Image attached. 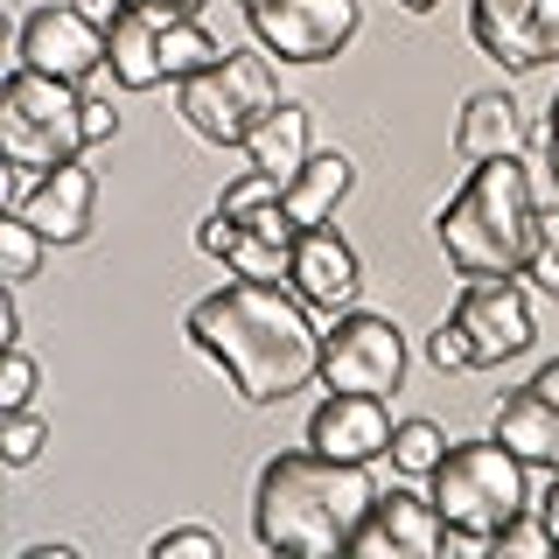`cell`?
Here are the masks:
<instances>
[{
  "mask_svg": "<svg viewBox=\"0 0 559 559\" xmlns=\"http://www.w3.org/2000/svg\"><path fill=\"white\" fill-rule=\"evenodd\" d=\"M182 336L197 357L224 371V384L245 406H287L294 392H308L322 371V329L314 308L287 280H224L217 294L189 301Z\"/></svg>",
  "mask_w": 559,
  "mask_h": 559,
  "instance_id": "6da1fadb",
  "label": "cell"
},
{
  "mask_svg": "<svg viewBox=\"0 0 559 559\" xmlns=\"http://www.w3.org/2000/svg\"><path fill=\"white\" fill-rule=\"evenodd\" d=\"M378 497L371 462H336L322 448H287L252 483V538L287 559L349 552V532Z\"/></svg>",
  "mask_w": 559,
  "mask_h": 559,
  "instance_id": "7a4b0ae2",
  "label": "cell"
},
{
  "mask_svg": "<svg viewBox=\"0 0 559 559\" xmlns=\"http://www.w3.org/2000/svg\"><path fill=\"white\" fill-rule=\"evenodd\" d=\"M532 168H524V154H497V162L468 168V182L433 210V245L462 280H503L524 273V259H532Z\"/></svg>",
  "mask_w": 559,
  "mask_h": 559,
  "instance_id": "3957f363",
  "label": "cell"
},
{
  "mask_svg": "<svg viewBox=\"0 0 559 559\" xmlns=\"http://www.w3.org/2000/svg\"><path fill=\"white\" fill-rule=\"evenodd\" d=\"M0 154L28 175H43L57 162H78L84 154V92L63 84V78H43V70L14 63L8 84H0Z\"/></svg>",
  "mask_w": 559,
  "mask_h": 559,
  "instance_id": "277c9868",
  "label": "cell"
},
{
  "mask_svg": "<svg viewBox=\"0 0 559 559\" xmlns=\"http://www.w3.org/2000/svg\"><path fill=\"white\" fill-rule=\"evenodd\" d=\"M280 105V78H273V57L266 49H224L210 70L175 84V112L182 127L210 140V147H245L252 127Z\"/></svg>",
  "mask_w": 559,
  "mask_h": 559,
  "instance_id": "5b68a950",
  "label": "cell"
},
{
  "mask_svg": "<svg viewBox=\"0 0 559 559\" xmlns=\"http://www.w3.org/2000/svg\"><path fill=\"white\" fill-rule=\"evenodd\" d=\"M433 489V511L448 524H476V532H497L503 518L532 511V489H524V462L511 448L497 441V433H483V441H448L441 468L427 476Z\"/></svg>",
  "mask_w": 559,
  "mask_h": 559,
  "instance_id": "8992f818",
  "label": "cell"
},
{
  "mask_svg": "<svg viewBox=\"0 0 559 559\" xmlns=\"http://www.w3.org/2000/svg\"><path fill=\"white\" fill-rule=\"evenodd\" d=\"M322 392H399L406 384V329L392 314L371 308H343L329 314L322 329V371H314Z\"/></svg>",
  "mask_w": 559,
  "mask_h": 559,
  "instance_id": "52a82bcc",
  "label": "cell"
},
{
  "mask_svg": "<svg viewBox=\"0 0 559 559\" xmlns=\"http://www.w3.org/2000/svg\"><path fill=\"white\" fill-rule=\"evenodd\" d=\"M245 28L280 63H329L357 43L364 8L357 0H245Z\"/></svg>",
  "mask_w": 559,
  "mask_h": 559,
  "instance_id": "ba28073f",
  "label": "cell"
},
{
  "mask_svg": "<svg viewBox=\"0 0 559 559\" xmlns=\"http://www.w3.org/2000/svg\"><path fill=\"white\" fill-rule=\"evenodd\" d=\"M468 43L497 70L559 63V0H468Z\"/></svg>",
  "mask_w": 559,
  "mask_h": 559,
  "instance_id": "9c48e42d",
  "label": "cell"
},
{
  "mask_svg": "<svg viewBox=\"0 0 559 559\" xmlns=\"http://www.w3.org/2000/svg\"><path fill=\"white\" fill-rule=\"evenodd\" d=\"M14 57L28 70H43V78H63V84H92L105 70V22L78 8V0H49V8H35L22 35H14Z\"/></svg>",
  "mask_w": 559,
  "mask_h": 559,
  "instance_id": "30bf717a",
  "label": "cell"
},
{
  "mask_svg": "<svg viewBox=\"0 0 559 559\" xmlns=\"http://www.w3.org/2000/svg\"><path fill=\"white\" fill-rule=\"evenodd\" d=\"M454 322L468 329L476 343V364H511L538 343V314H532V294H524V273H503V280H468L462 301H454Z\"/></svg>",
  "mask_w": 559,
  "mask_h": 559,
  "instance_id": "8fae6325",
  "label": "cell"
},
{
  "mask_svg": "<svg viewBox=\"0 0 559 559\" xmlns=\"http://www.w3.org/2000/svg\"><path fill=\"white\" fill-rule=\"evenodd\" d=\"M441 538H448V518L433 511V497L399 483L371 497L364 524L349 532V552L357 559H427V552H441Z\"/></svg>",
  "mask_w": 559,
  "mask_h": 559,
  "instance_id": "7c38bea8",
  "label": "cell"
},
{
  "mask_svg": "<svg viewBox=\"0 0 559 559\" xmlns=\"http://www.w3.org/2000/svg\"><path fill=\"white\" fill-rule=\"evenodd\" d=\"M287 287L301 294V301H308L314 314H343V308H357V294H364L357 245H349L343 231H329V224H308V231L294 238Z\"/></svg>",
  "mask_w": 559,
  "mask_h": 559,
  "instance_id": "4fadbf2b",
  "label": "cell"
},
{
  "mask_svg": "<svg viewBox=\"0 0 559 559\" xmlns=\"http://www.w3.org/2000/svg\"><path fill=\"white\" fill-rule=\"evenodd\" d=\"M22 217H28L49 245H84V238H92V217H98V175L84 168V154H78V162H57V168L35 175L28 197H22Z\"/></svg>",
  "mask_w": 559,
  "mask_h": 559,
  "instance_id": "5bb4252c",
  "label": "cell"
},
{
  "mask_svg": "<svg viewBox=\"0 0 559 559\" xmlns=\"http://www.w3.org/2000/svg\"><path fill=\"white\" fill-rule=\"evenodd\" d=\"M308 448L336 454V462H384L392 454V419H384L378 392H329L308 413Z\"/></svg>",
  "mask_w": 559,
  "mask_h": 559,
  "instance_id": "9a60e30c",
  "label": "cell"
},
{
  "mask_svg": "<svg viewBox=\"0 0 559 559\" xmlns=\"http://www.w3.org/2000/svg\"><path fill=\"white\" fill-rule=\"evenodd\" d=\"M489 433H497L503 448L518 454L524 468H559V399H546L538 384H518V392L497 399V413H489Z\"/></svg>",
  "mask_w": 559,
  "mask_h": 559,
  "instance_id": "2e32d148",
  "label": "cell"
},
{
  "mask_svg": "<svg viewBox=\"0 0 559 559\" xmlns=\"http://www.w3.org/2000/svg\"><path fill=\"white\" fill-rule=\"evenodd\" d=\"M524 105L503 92V84H489V92H468L462 98V119H454V154H462L468 168L476 162H497V154H524Z\"/></svg>",
  "mask_w": 559,
  "mask_h": 559,
  "instance_id": "e0dca14e",
  "label": "cell"
},
{
  "mask_svg": "<svg viewBox=\"0 0 559 559\" xmlns=\"http://www.w3.org/2000/svg\"><path fill=\"white\" fill-rule=\"evenodd\" d=\"M162 28H168V14H154V8H119V22L105 28V70H112L119 92H154V84H168Z\"/></svg>",
  "mask_w": 559,
  "mask_h": 559,
  "instance_id": "ac0fdd59",
  "label": "cell"
},
{
  "mask_svg": "<svg viewBox=\"0 0 559 559\" xmlns=\"http://www.w3.org/2000/svg\"><path fill=\"white\" fill-rule=\"evenodd\" d=\"M357 189V162H349L343 147H314L301 168H294V182H280V210L294 217V231H308V224H329L336 217V203Z\"/></svg>",
  "mask_w": 559,
  "mask_h": 559,
  "instance_id": "d6986e66",
  "label": "cell"
},
{
  "mask_svg": "<svg viewBox=\"0 0 559 559\" xmlns=\"http://www.w3.org/2000/svg\"><path fill=\"white\" fill-rule=\"evenodd\" d=\"M245 168H259V175H273V182H294V168L308 162V105L301 98H280L266 119L252 127V140H245Z\"/></svg>",
  "mask_w": 559,
  "mask_h": 559,
  "instance_id": "ffe728a7",
  "label": "cell"
},
{
  "mask_svg": "<svg viewBox=\"0 0 559 559\" xmlns=\"http://www.w3.org/2000/svg\"><path fill=\"white\" fill-rule=\"evenodd\" d=\"M294 217L280 203H266V210H252L245 217V231H238V245L224 252V266H231L238 280H287V266H294Z\"/></svg>",
  "mask_w": 559,
  "mask_h": 559,
  "instance_id": "44dd1931",
  "label": "cell"
},
{
  "mask_svg": "<svg viewBox=\"0 0 559 559\" xmlns=\"http://www.w3.org/2000/svg\"><path fill=\"white\" fill-rule=\"evenodd\" d=\"M224 57V43L210 35L197 14H182V22H168L162 28V63H168V84H182V78H197V70H210Z\"/></svg>",
  "mask_w": 559,
  "mask_h": 559,
  "instance_id": "7402d4cb",
  "label": "cell"
},
{
  "mask_svg": "<svg viewBox=\"0 0 559 559\" xmlns=\"http://www.w3.org/2000/svg\"><path fill=\"white\" fill-rule=\"evenodd\" d=\"M43 252H49V238L35 231L22 210H0V266H8V287H22V280L43 273Z\"/></svg>",
  "mask_w": 559,
  "mask_h": 559,
  "instance_id": "603a6c76",
  "label": "cell"
},
{
  "mask_svg": "<svg viewBox=\"0 0 559 559\" xmlns=\"http://www.w3.org/2000/svg\"><path fill=\"white\" fill-rule=\"evenodd\" d=\"M441 454H448V433L433 419H399L392 427V468L399 476H433Z\"/></svg>",
  "mask_w": 559,
  "mask_h": 559,
  "instance_id": "cb8c5ba5",
  "label": "cell"
},
{
  "mask_svg": "<svg viewBox=\"0 0 559 559\" xmlns=\"http://www.w3.org/2000/svg\"><path fill=\"white\" fill-rule=\"evenodd\" d=\"M524 280H538V294H552V301H559V203H546V210H538V224H532Z\"/></svg>",
  "mask_w": 559,
  "mask_h": 559,
  "instance_id": "d4e9b609",
  "label": "cell"
},
{
  "mask_svg": "<svg viewBox=\"0 0 559 559\" xmlns=\"http://www.w3.org/2000/svg\"><path fill=\"white\" fill-rule=\"evenodd\" d=\"M43 448H49V419L43 413H28V406L0 413V462H8V468H28Z\"/></svg>",
  "mask_w": 559,
  "mask_h": 559,
  "instance_id": "484cf974",
  "label": "cell"
},
{
  "mask_svg": "<svg viewBox=\"0 0 559 559\" xmlns=\"http://www.w3.org/2000/svg\"><path fill=\"white\" fill-rule=\"evenodd\" d=\"M84 92V147H105V140H119V105H112V70H98L92 84H78Z\"/></svg>",
  "mask_w": 559,
  "mask_h": 559,
  "instance_id": "4316f807",
  "label": "cell"
},
{
  "mask_svg": "<svg viewBox=\"0 0 559 559\" xmlns=\"http://www.w3.org/2000/svg\"><path fill=\"white\" fill-rule=\"evenodd\" d=\"M266 203H280V182H273V175H259V168H238L231 182L217 189V210H231L238 224L252 217V210H266Z\"/></svg>",
  "mask_w": 559,
  "mask_h": 559,
  "instance_id": "83f0119b",
  "label": "cell"
},
{
  "mask_svg": "<svg viewBox=\"0 0 559 559\" xmlns=\"http://www.w3.org/2000/svg\"><path fill=\"white\" fill-rule=\"evenodd\" d=\"M427 364H433V371H483V364H476V343H468V329L454 322V314H441V322H433Z\"/></svg>",
  "mask_w": 559,
  "mask_h": 559,
  "instance_id": "f1b7e54d",
  "label": "cell"
},
{
  "mask_svg": "<svg viewBox=\"0 0 559 559\" xmlns=\"http://www.w3.org/2000/svg\"><path fill=\"white\" fill-rule=\"evenodd\" d=\"M35 384H43V371H35V357L22 343L0 357V413H22V406H35Z\"/></svg>",
  "mask_w": 559,
  "mask_h": 559,
  "instance_id": "f546056e",
  "label": "cell"
},
{
  "mask_svg": "<svg viewBox=\"0 0 559 559\" xmlns=\"http://www.w3.org/2000/svg\"><path fill=\"white\" fill-rule=\"evenodd\" d=\"M217 532H203V524H175V532H162L147 546V559H217Z\"/></svg>",
  "mask_w": 559,
  "mask_h": 559,
  "instance_id": "4dcf8cb0",
  "label": "cell"
},
{
  "mask_svg": "<svg viewBox=\"0 0 559 559\" xmlns=\"http://www.w3.org/2000/svg\"><path fill=\"white\" fill-rule=\"evenodd\" d=\"M497 552H552V532H546V518H538V503L497 524Z\"/></svg>",
  "mask_w": 559,
  "mask_h": 559,
  "instance_id": "1f68e13d",
  "label": "cell"
},
{
  "mask_svg": "<svg viewBox=\"0 0 559 559\" xmlns=\"http://www.w3.org/2000/svg\"><path fill=\"white\" fill-rule=\"evenodd\" d=\"M238 231H245V224L231 217V210H217V203H210V217L197 224V252H210V259H224V252H231V245H238Z\"/></svg>",
  "mask_w": 559,
  "mask_h": 559,
  "instance_id": "d6a6232c",
  "label": "cell"
},
{
  "mask_svg": "<svg viewBox=\"0 0 559 559\" xmlns=\"http://www.w3.org/2000/svg\"><path fill=\"white\" fill-rule=\"evenodd\" d=\"M14 294H22V287H8V294H0V349H14V343H22V301H14Z\"/></svg>",
  "mask_w": 559,
  "mask_h": 559,
  "instance_id": "836d02e7",
  "label": "cell"
},
{
  "mask_svg": "<svg viewBox=\"0 0 559 559\" xmlns=\"http://www.w3.org/2000/svg\"><path fill=\"white\" fill-rule=\"evenodd\" d=\"M532 140H538V162H546V175H552V189H559V119H546V127H538Z\"/></svg>",
  "mask_w": 559,
  "mask_h": 559,
  "instance_id": "e575fe53",
  "label": "cell"
},
{
  "mask_svg": "<svg viewBox=\"0 0 559 559\" xmlns=\"http://www.w3.org/2000/svg\"><path fill=\"white\" fill-rule=\"evenodd\" d=\"M538 518H546V532H552V546H559V468H552L546 497H538Z\"/></svg>",
  "mask_w": 559,
  "mask_h": 559,
  "instance_id": "d590c367",
  "label": "cell"
},
{
  "mask_svg": "<svg viewBox=\"0 0 559 559\" xmlns=\"http://www.w3.org/2000/svg\"><path fill=\"white\" fill-rule=\"evenodd\" d=\"M127 8H154V14H168V22H182V14H197L203 0H127Z\"/></svg>",
  "mask_w": 559,
  "mask_h": 559,
  "instance_id": "8d00e7d4",
  "label": "cell"
},
{
  "mask_svg": "<svg viewBox=\"0 0 559 559\" xmlns=\"http://www.w3.org/2000/svg\"><path fill=\"white\" fill-rule=\"evenodd\" d=\"M532 384H538L546 399H559V357H552V364H538V378H532Z\"/></svg>",
  "mask_w": 559,
  "mask_h": 559,
  "instance_id": "74e56055",
  "label": "cell"
},
{
  "mask_svg": "<svg viewBox=\"0 0 559 559\" xmlns=\"http://www.w3.org/2000/svg\"><path fill=\"white\" fill-rule=\"evenodd\" d=\"M399 8H406V14H433V8H441V0H399Z\"/></svg>",
  "mask_w": 559,
  "mask_h": 559,
  "instance_id": "f35d334b",
  "label": "cell"
},
{
  "mask_svg": "<svg viewBox=\"0 0 559 559\" xmlns=\"http://www.w3.org/2000/svg\"><path fill=\"white\" fill-rule=\"evenodd\" d=\"M546 119H559V92H552V105H546Z\"/></svg>",
  "mask_w": 559,
  "mask_h": 559,
  "instance_id": "ab89813d",
  "label": "cell"
}]
</instances>
